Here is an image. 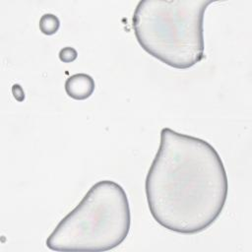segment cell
<instances>
[{
  "label": "cell",
  "mask_w": 252,
  "mask_h": 252,
  "mask_svg": "<svg viewBox=\"0 0 252 252\" xmlns=\"http://www.w3.org/2000/svg\"><path fill=\"white\" fill-rule=\"evenodd\" d=\"M149 210L164 228L182 234L207 229L225 205L228 180L217 150L207 141L160 131V143L148 170Z\"/></svg>",
  "instance_id": "cell-1"
},
{
  "label": "cell",
  "mask_w": 252,
  "mask_h": 252,
  "mask_svg": "<svg viewBox=\"0 0 252 252\" xmlns=\"http://www.w3.org/2000/svg\"><path fill=\"white\" fill-rule=\"evenodd\" d=\"M212 0H141L132 25L142 48L162 63L188 69L204 57V15Z\"/></svg>",
  "instance_id": "cell-2"
},
{
  "label": "cell",
  "mask_w": 252,
  "mask_h": 252,
  "mask_svg": "<svg viewBox=\"0 0 252 252\" xmlns=\"http://www.w3.org/2000/svg\"><path fill=\"white\" fill-rule=\"evenodd\" d=\"M130 224L126 192L114 181L100 180L60 220L46 246L53 251H108L126 239Z\"/></svg>",
  "instance_id": "cell-3"
},
{
  "label": "cell",
  "mask_w": 252,
  "mask_h": 252,
  "mask_svg": "<svg viewBox=\"0 0 252 252\" xmlns=\"http://www.w3.org/2000/svg\"><path fill=\"white\" fill-rule=\"evenodd\" d=\"M95 88L94 80L92 76L79 73L72 75L65 82V92L71 98L84 100L90 97Z\"/></svg>",
  "instance_id": "cell-4"
},
{
  "label": "cell",
  "mask_w": 252,
  "mask_h": 252,
  "mask_svg": "<svg viewBox=\"0 0 252 252\" xmlns=\"http://www.w3.org/2000/svg\"><path fill=\"white\" fill-rule=\"evenodd\" d=\"M60 26L59 19L53 14H44L39 20V30L42 33L50 35L55 33Z\"/></svg>",
  "instance_id": "cell-5"
},
{
  "label": "cell",
  "mask_w": 252,
  "mask_h": 252,
  "mask_svg": "<svg viewBox=\"0 0 252 252\" xmlns=\"http://www.w3.org/2000/svg\"><path fill=\"white\" fill-rule=\"evenodd\" d=\"M77 55H78L77 51L73 47H70V46L64 47L59 51V59L65 63L74 61L77 58Z\"/></svg>",
  "instance_id": "cell-6"
}]
</instances>
